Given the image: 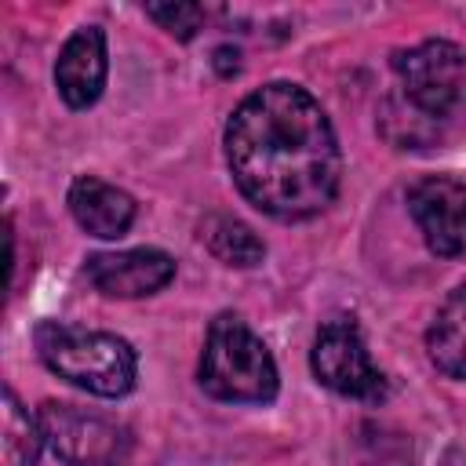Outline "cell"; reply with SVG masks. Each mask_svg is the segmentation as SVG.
Segmentation results:
<instances>
[{
	"instance_id": "cell-1",
	"label": "cell",
	"mask_w": 466,
	"mask_h": 466,
	"mask_svg": "<svg viewBox=\"0 0 466 466\" xmlns=\"http://www.w3.org/2000/svg\"><path fill=\"white\" fill-rule=\"evenodd\" d=\"M226 164L244 200L284 222L320 215L342 182V153L328 113L288 80L251 91L233 109Z\"/></svg>"
},
{
	"instance_id": "cell-2",
	"label": "cell",
	"mask_w": 466,
	"mask_h": 466,
	"mask_svg": "<svg viewBox=\"0 0 466 466\" xmlns=\"http://www.w3.org/2000/svg\"><path fill=\"white\" fill-rule=\"evenodd\" d=\"M197 379L204 393L229 404H269L277 397V364L266 342L233 313H218L208 328Z\"/></svg>"
},
{
	"instance_id": "cell-3",
	"label": "cell",
	"mask_w": 466,
	"mask_h": 466,
	"mask_svg": "<svg viewBox=\"0 0 466 466\" xmlns=\"http://www.w3.org/2000/svg\"><path fill=\"white\" fill-rule=\"evenodd\" d=\"M36 353L58 379L95 397H124L138 375L135 350L109 331H80L44 320L36 328Z\"/></svg>"
},
{
	"instance_id": "cell-4",
	"label": "cell",
	"mask_w": 466,
	"mask_h": 466,
	"mask_svg": "<svg viewBox=\"0 0 466 466\" xmlns=\"http://www.w3.org/2000/svg\"><path fill=\"white\" fill-rule=\"evenodd\" d=\"M393 69L400 76L397 98L433 127L466 116V47L451 40H422L397 51Z\"/></svg>"
},
{
	"instance_id": "cell-5",
	"label": "cell",
	"mask_w": 466,
	"mask_h": 466,
	"mask_svg": "<svg viewBox=\"0 0 466 466\" xmlns=\"http://www.w3.org/2000/svg\"><path fill=\"white\" fill-rule=\"evenodd\" d=\"M36 419L44 430V444L66 466H113L131 448V433L116 419L84 411L66 400H44Z\"/></svg>"
},
{
	"instance_id": "cell-6",
	"label": "cell",
	"mask_w": 466,
	"mask_h": 466,
	"mask_svg": "<svg viewBox=\"0 0 466 466\" xmlns=\"http://www.w3.org/2000/svg\"><path fill=\"white\" fill-rule=\"evenodd\" d=\"M309 364H313V375L342 397H353V400H382L386 397V379L371 364L364 335H360L357 320H350V317H335L317 331Z\"/></svg>"
},
{
	"instance_id": "cell-7",
	"label": "cell",
	"mask_w": 466,
	"mask_h": 466,
	"mask_svg": "<svg viewBox=\"0 0 466 466\" xmlns=\"http://www.w3.org/2000/svg\"><path fill=\"white\" fill-rule=\"evenodd\" d=\"M408 211L426 240V248L441 258H455L466 251V182L451 175H426L408 189Z\"/></svg>"
},
{
	"instance_id": "cell-8",
	"label": "cell",
	"mask_w": 466,
	"mask_h": 466,
	"mask_svg": "<svg viewBox=\"0 0 466 466\" xmlns=\"http://www.w3.org/2000/svg\"><path fill=\"white\" fill-rule=\"evenodd\" d=\"M91 284L109 299H142L171 284L175 258L160 248H131V251H102L87 258Z\"/></svg>"
},
{
	"instance_id": "cell-9",
	"label": "cell",
	"mask_w": 466,
	"mask_h": 466,
	"mask_svg": "<svg viewBox=\"0 0 466 466\" xmlns=\"http://www.w3.org/2000/svg\"><path fill=\"white\" fill-rule=\"evenodd\" d=\"M109 73L106 33L98 25H80L58 51L55 62V87L69 109H87L98 102Z\"/></svg>"
},
{
	"instance_id": "cell-10",
	"label": "cell",
	"mask_w": 466,
	"mask_h": 466,
	"mask_svg": "<svg viewBox=\"0 0 466 466\" xmlns=\"http://www.w3.org/2000/svg\"><path fill=\"white\" fill-rule=\"evenodd\" d=\"M69 211H73L76 226L87 229L91 237L116 240L131 229L138 208H135V197L124 193L120 186L102 182L95 175H80L69 186Z\"/></svg>"
},
{
	"instance_id": "cell-11",
	"label": "cell",
	"mask_w": 466,
	"mask_h": 466,
	"mask_svg": "<svg viewBox=\"0 0 466 466\" xmlns=\"http://www.w3.org/2000/svg\"><path fill=\"white\" fill-rule=\"evenodd\" d=\"M426 353L444 375L466 382V284H459L437 306L426 328Z\"/></svg>"
},
{
	"instance_id": "cell-12",
	"label": "cell",
	"mask_w": 466,
	"mask_h": 466,
	"mask_svg": "<svg viewBox=\"0 0 466 466\" xmlns=\"http://www.w3.org/2000/svg\"><path fill=\"white\" fill-rule=\"evenodd\" d=\"M200 244L226 266H240V269H251L266 258V244L255 237L251 226H244L240 218L233 215H208L200 222Z\"/></svg>"
},
{
	"instance_id": "cell-13",
	"label": "cell",
	"mask_w": 466,
	"mask_h": 466,
	"mask_svg": "<svg viewBox=\"0 0 466 466\" xmlns=\"http://www.w3.org/2000/svg\"><path fill=\"white\" fill-rule=\"evenodd\" d=\"M44 444L40 419L22 408L15 390H4L0 408V466H36Z\"/></svg>"
},
{
	"instance_id": "cell-14",
	"label": "cell",
	"mask_w": 466,
	"mask_h": 466,
	"mask_svg": "<svg viewBox=\"0 0 466 466\" xmlns=\"http://www.w3.org/2000/svg\"><path fill=\"white\" fill-rule=\"evenodd\" d=\"M146 15L178 40H193L204 22V11L197 4H146Z\"/></svg>"
},
{
	"instance_id": "cell-15",
	"label": "cell",
	"mask_w": 466,
	"mask_h": 466,
	"mask_svg": "<svg viewBox=\"0 0 466 466\" xmlns=\"http://www.w3.org/2000/svg\"><path fill=\"white\" fill-rule=\"evenodd\" d=\"M364 444H368V455H364L368 466H411V448H404V441L397 437H386L382 430Z\"/></svg>"
},
{
	"instance_id": "cell-16",
	"label": "cell",
	"mask_w": 466,
	"mask_h": 466,
	"mask_svg": "<svg viewBox=\"0 0 466 466\" xmlns=\"http://www.w3.org/2000/svg\"><path fill=\"white\" fill-rule=\"evenodd\" d=\"M237 58H240V55H237L233 47H218V51H215V69H218L222 76H233V73L240 69V62H237Z\"/></svg>"
},
{
	"instance_id": "cell-17",
	"label": "cell",
	"mask_w": 466,
	"mask_h": 466,
	"mask_svg": "<svg viewBox=\"0 0 466 466\" xmlns=\"http://www.w3.org/2000/svg\"><path fill=\"white\" fill-rule=\"evenodd\" d=\"M441 466H466V448H451V451H444Z\"/></svg>"
}]
</instances>
